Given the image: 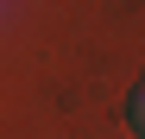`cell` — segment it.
I'll list each match as a JSON object with an SVG mask.
<instances>
[{
  "label": "cell",
  "mask_w": 145,
  "mask_h": 139,
  "mask_svg": "<svg viewBox=\"0 0 145 139\" xmlns=\"http://www.w3.org/2000/svg\"><path fill=\"white\" fill-rule=\"evenodd\" d=\"M126 120H133V133H139V139H145V82H139V89H133V101H126Z\"/></svg>",
  "instance_id": "1"
}]
</instances>
